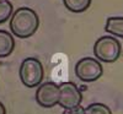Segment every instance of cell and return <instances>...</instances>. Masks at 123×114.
Here are the masks:
<instances>
[{
	"label": "cell",
	"instance_id": "6da1fadb",
	"mask_svg": "<svg viewBox=\"0 0 123 114\" xmlns=\"http://www.w3.org/2000/svg\"><path fill=\"white\" fill-rule=\"evenodd\" d=\"M39 27V17L30 7H18L10 18V31L18 38H28L36 33Z\"/></svg>",
	"mask_w": 123,
	"mask_h": 114
},
{
	"label": "cell",
	"instance_id": "7a4b0ae2",
	"mask_svg": "<svg viewBox=\"0 0 123 114\" xmlns=\"http://www.w3.org/2000/svg\"><path fill=\"white\" fill-rule=\"evenodd\" d=\"M18 75L21 82L30 88L38 87L42 84L44 70L42 63L37 58H26L20 65Z\"/></svg>",
	"mask_w": 123,
	"mask_h": 114
},
{
	"label": "cell",
	"instance_id": "3957f363",
	"mask_svg": "<svg viewBox=\"0 0 123 114\" xmlns=\"http://www.w3.org/2000/svg\"><path fill=\"white\" fill-rule=\"evenodd\" d=\"M121 43L119 40L111 36L100 37L94 44V54L98 61L104 63H115L121 55Z\"/></svg>",
	"mask_w": 123,
	"mask_h": 114
},
{
	"label": "cell",
	"instance_id": "277c9868",
	"mask_svg": "<svg viewBox=\"0 0 123 114\" xmlns=\"http://www.w3.org/2000/svg\"><path fill=\"white\" fill-rule=\"evenodd\" d=\"M104 68L95 58H83L75 64V75L83 82H94L102 76Z\"/></svg>",
	"mask_w": 123,
	"mask_h": 114
},
{
	"label": "cell",
	"instance_id": "5b68a950",
	"mask_svg": "<svg viewBox=\"0 0 123 114\" xmlns=\"http://www.w3.org/2000/svg\"><path fill=\"white\" fill-rule=\"evenodd\" d=\"M83 95L79 87L71 81L62 82L59 85V103L64 109H73L81 106Z\"/></svg>",
	"mask_w": 123,
	"mask_h": 114
},
{
	"label": "cell",
	"instance_id": "8992f818",
	"mask_svg": "<svg viewBox=\"0 0 123 114\" xmlns=\"http://www.w3.org/2000/svg\"><path fill=\"white\" fill-rule=\"evenodd\" d=\"M36 102L43 108H53L59 103V85L55 82H43L37 87Z\"/></svg>",
	"mask_w": 123,
	"mask_h": 114
},
{
	"label": "cell",
	"instance_id": "52a82bcc",
	"mask_svg": "<svg viewBox=\"0 0 123 114\" xmlns=\"http://www.w3.org/2000/svg\"><path fill=\"white\" fill-rule=\"evenodd\" d=\"M15 48V39L12 34L5 29H0V58H6Z\"/></svg>",
	"mask_w": 123,
	"mask_h": 114
},
{
	"label": "cell",
	"instance_id": "ba28073f",
	"mask_svg": "<svg viewBox=\"0 0 123 114\" xmlns=\"http://www.w3.org/2000/svg\"><path fill=\"white\" fill-rule=\"evenodd\" d=\"M105 31L116 37L123 38V17L122 16L108 17L105 25Z\"/></svg>",
	"mask_w": 123,
	"mask_h": 114
},
{
	"label": "cell",
	"instance_id": "9c48e42d",
	"mask_svg": "<svg viewBox=\"0 0 123 114\" xmlns=\"http://www.w3.org/2000/svg\"><path fill=\"white\" fill-rule=\"evenodd\" d=\"M65 7L71 12L80 14L84 12L90 7L91 0H63Z\"/></svg>",
	"mask_w": 123,
	"mask_h": 114
},
{
	"label": "cell",
	"instance_id": "30bf717a",
	"mask_svg": "<svg viewBox=\"0 0 123 114\" xmlns=\"http://www.w3.org/2000/svg\"><path fill=\"white\" fill-rule=\"evenodd\" d=\"M12 14H14L12 4L9 0H0V23L9 21Z\"/></svg>",
	"mask_w": 123,
	"mask_h": 114
},
{
	"label": "cell",
	"instance_id": "8fae6325",
	"mask_svg": "<svg viewBox=\"0 0 123 114\" xmlns=\"http://www.w3.org/2000/svg\"><path fill=\"white\" fill-rule=\"evenodd\" d=\"M85 114H112V110L105 103H91L85 108Z\"/></svg>",
	"mask_w": 123,
	"mask_h": 114
},
{
	"label": "cell",
	"instance_id": "7c38bea8",
	"mask_svg": "<svg viewBox=\"0 0 123 114\" xmlns=\"http://www.w3.org/2000/svg\"><path fill=\"white\" fill-rule=\"evenodd\" d=\"M63 114H85V108L79 106V107L73 108V109H64Z\"/></svg>",
	"mask_w": 123,
	"mask_h": 114
},
{
	"label": "cell",
	"instance_id": "4fadbf2b",
	"mask_svg": "<svg viewBox=\"0 0 123 114\" xmlns=\"http://www.w3.org/2000/svg\"><path fill=\"white\" fill-rule=\"evenodd\" d=\"M0 114H6V109H5V106L0 102Z\"/></svg>",
	"mask_w": 123,
	"mask_h": 114
}]
</instances>
